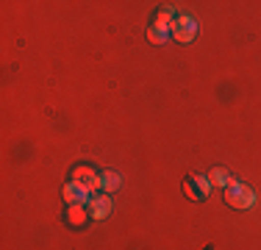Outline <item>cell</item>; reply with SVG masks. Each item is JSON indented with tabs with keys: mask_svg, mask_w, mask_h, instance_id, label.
Returning <instances> with one entry per match:
<instances>
[{
	"mask_svg": "<svg viewBox=\"0 0 261 250\" xmlns=\"http://www.w3.org/2000/svg\"><path fill=\"white\" fill-rule=\"evenodd\" d=\"M172 22H175V17H172V9H170V6H161L156 22L147 28V39H150L153 45H164V42L172 36Z\"/></svg>",
	"mask_w": 261,
	"mask_h": 250,
	"instance_id": "cell-1",
	"label": "cell"
},
{
	"mask_svg": "<svg viewBox=\"0 0 261 250\" xmlns=\"http://www.w3.org/2000/svg\"><path fill=\"white\" fill-rule=\"evenodd\" d=\"M225 203L231 206V209H250V206L256 203V192L247 184H242V181H231V184L225 186Z\"/></svg>",
	"mask_w": 261,
	"mask_h": 250,
	"instance_id": "cell-2",
	"label": "cell"
},
{
	"mask_svg": "<svg viewBox=\"0 0 261 250\" xmlns=\"http://www.w3.org/2000/svg\"><path fill=\"white\" fill-rule=\"evenodd\" d=\"M197 36V22H195V17H175V22H172V39H178V42H192Z\"/></svg>",
	"mask_w": 261,
	"mask_h": 250,
	"instance_id": "cell-3",
	"label": "cell"
},
{
	"mask_svg": "<svg viewBox=\"0 0 261 250\" xmlns=\"http://www.w3.org/2000/svg\"><path fill=\"white\" fill-rule=\"evenodd\" d=\"M72 181H78V184H84L86 189H89V195H95L97 189H100V175H97L95 170H92V167H75V170H72Z\"/></svg>",
	"mask_w": 261,
	"mask_h": 250,
	"instance_id": "cell-4",
	"label": "cell"
},
{
	"mask_svg": "<svg viewBox=\"0 0 261 250\" xmlns=\"http://www.w3.org/2000/svg\"><path fill=\"white\" fill-rule=\"evenodd\" d=\"M86 209H89V217L92 220H103V217H109L111 214V200L109 195H92L89 197V203H86Z\"/></svg>",
	"mask_w": 261,
	"mask_h": 250,
	"instance_id": "cell-5",
	"label": "cell"
},
{
	"mask_svg": "<svg viewBox=\"0 0 261 250\" xmlns=\"http://www.w3.org/2000/svg\"><path fill=\"white\" fill-rule=\"evenodd\" d=\"M67 225H72V228H84V222L89 220V209H86V203H67Z\"/></svg>",
	"mask_w": 261,
	"mask_h": 250,
	"instance_id": "cell-6",
	"label": "cell"
},
{
	"mask_svg": "<svg viewBox=\"0 0 261 250\" xmlns=\"http://www.w3.org/2000/svg\"><path fill=\"white\" fill-rule=\"evenodd\" d=\"M89 189H86L84 184H78V181H70V184L64 186V200L67 203H89Z\"/></svg>",
	"mask_w": 261,
	"mask_h": 250,
	"instance_id": "cell-7",
	"label": "cell"
},
{
	"mask_svg": "<svg viewBox=\"0 0 261 250\" xmlns=\"http://www.w3.org/2000/svg\"><path fill=\"white\" fill-rule=\"evenodd\" d=\"M122 186V178H120V172H114V170H106L100 175V189L109 195V192H117Z\"/></svg>",
	"mask_w": 261,
	"mask_h": 250,
	"instance_id": "cell-8",
	"label": "cell"
},
{
	"mask_svg": "<svg viewBox=\"0 0 261 250\" xmlns=\"http://www.w3.org/2000/svg\"><path fill=\"white\" fill-rule=\"evenodd\" d=\"M208 184L211 186H228L231 184V172L225 170V167H214V170H208Z\"/></svg>",
	"mask_w": 261,
	"mask_h": 250,
	"instance_id": "cell-9",
	"label": "cell"
},
{
	"mask_svg": "<svg viewBox=\"0 0 261 250\" xmlns=\"http://www.w3.org/2000/svg\"><path fill=\"white\" fill-rule=\"evenodd\" d=\"M184 195L189 197V200H203V192L197 189L195 178H186V181H184Z\"/></svg>",
	"mask_w": 261,
	"mask_h": 250,
	"instance_id": "cell-10",
	"label": "cell"
}]
</instances>
